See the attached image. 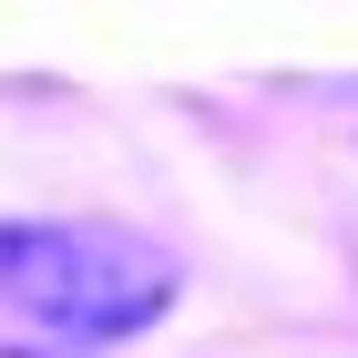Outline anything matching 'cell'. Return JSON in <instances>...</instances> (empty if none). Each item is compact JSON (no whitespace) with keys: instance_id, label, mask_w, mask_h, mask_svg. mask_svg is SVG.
<instances>
[{"instance_id":"obj_1","label":"cell","mask_w":358,"mask_h":358,"mask_svg":"<svg viewBox=\"0 0 358 358\" xmlns=\"http://www.w3.org/2000/svg\"><path fill=\"white\" fill-rule=\"evenodd\" d=\"M174 307V256L123 225H0V317L52 348H123Z\"/></svg>"}]
</instances>
